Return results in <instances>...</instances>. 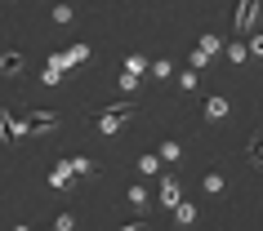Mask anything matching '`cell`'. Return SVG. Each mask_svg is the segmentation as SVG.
<instances>
[{
  "instance_id": "cell-1",
  "label": "cell",
  "mask_w": 263,
  "mask_h": 231,
  "mask_svg": "<svg viewBox=\"0 0 263 231\" xmlns=\"http://www.w3.org/2000/svg\"><path fill=\"white\" fill-rule=\"evenodd\" d=\"M259 5H263V0H236L232 31H254V23H259Z\"/></svg>"
},
{
  "instance_id": "cell-2",
  "label": "cell",
  "mask_w": 263,
  "mask_h": 231,
  "mask_svg": "<svg viewBox=\"0 0 263 231\" xmlns=\"http://www.w3.org/2000/svg\"><path fill=\"white\" fill-rule=\"evenodd\" d=\"M58 67H76V62H89V45H67L63 54H54Z\"/></svg>"
},
{
  "instance_id": "cell-3",
  "label": "cell",
  "mask_w": 263,
  "mask_h": 231,
  "mask_svg": "<svg viewBox=\"0 0 263 231\" xmlns=\"http://www.w3.org/2000/svg\"><path fill=\"white\" fill-rule=\"evenodd\" d=\"M228 111H232V102H228L223 94H210V98H205V120H223Z\"/></svg>"
},
{
  "instance_id": "cell-4",
  "label": "cell",
  "mask_w": 263,
  "mask_h": 231,
  "mask_svg": "<svg viewBox=\"0 0 263 231\" xmlns=\"http://www.w3.org/2000/svg\"><path fill=\"white\" fill-rule=\"evenodd\" d=\"M49 187H54V191H67L71 187V164L67 160H58L54 169H49Z\"/></svg>"
},
{
  "instance_id": "cell-5",
  "label": "cell",
  "mask_w": 263,
  "mask_h": 231,
  "mask_svg": "<svg viewBox=\"0 0 263 231\" xmlns=\"http://www.w3.org/2000/svg\"><path fill=\"white\" fill-rule=\"evenodd\" d=\"M27 120L36 124V129H58V111H45V107H31Z\"/></svg>"
},
{
  "instance_id": "cell-6",
  "label": "cell",
  "mask_w": 263,
  "mask_h": 231,
  "mask_svg": "<svg viewBox=\"0 0 263 231\" xmlns=\"http://www.w3.org/2000/svg\"><path fill=\"white\" fill-rule=\"evenodd\" d=\"M23 67H27V62H23V54H18V49L0 54V71H5V76H23Z\"/></svg>"
},
{
  "instance_id": "cell-7",
  "label": "cell",
  "mask_w": 263,
  "mask_h": 231,
  "mask_svg": "<svg viewBox=\"0 0 263 231\" xmlns=\"http://www.w3.org/2000/svg\"><path fill=\"white\" fill-rule=\"evenodd\" d=\"M5 134H9V138H14V142H18V138H27V134H36V124H31L27 116H23V120H18V116H9V124H5Z\"/></svg>"
},
{
  "instance_id": "cell-8",
  "label": "cell",
  "mask_w": 263,
  "mask_h": 231,
  "mask_svg": "<svg viewBox=\"0 0 263 231\" xmlns=\"http://www.w3.org/2000/svg\"><path fill=\"white\" fill-rule=\"evenodd\" d=\"M161 204H165V209L179 204V182H174V178H161Z\"/></svg>"
},
{
  "instance_id": "cell-9",
  "label": "cell",
  "mask_w": 263,
  "mask_h": 231,
  "mask_svg": "<svg viewBox=\"0 0 263 231\" xmlns=\"http://www.w3.org/2000/svg\"><path fill=\"white\" fill-rule=\"evenodd\" d=\"M41 85H45V89H54V85H63V67H58L54 58L45 62V76H41Z\"/></svg>"
},
{
  "instance_id": "cell-10",
  "label": "cell",
  "mask_w": 263,
  "mask_h": 231,
  "mask_svg": "<svg viewBox=\"0 0 263 231\" xmlns=\"http://www.w3.org/2000/svg\"><path fill=\"white\" fill-rule=\"evenodd\" d=\"M174 222H179V227H187V222H196V204L179 200V204H174Z\"/></svg>"
},
{
  "instance_id": "cell-11",
  "label": "cell",
  "mask_w": 263,
  "mask_h": 231,
  "mask_svg": "<svg viewBox=\"0 0 263 231\" xmlns=\"http://www.w3.org/2000/svg\"><path fill=\"white\" fill-rule=\"evenodd\" d=\"M196 49H201L205 58H214V54L223 49V36H201V45H196Z\"/></svg>"
},
{
  "instance_id": "cell-12",
  "label": "cell",
  "mask_w": 263,
  "mask_h": 231,
  "mask_svg": "<svg viewBox=\"0 0 263 231\" xmlns=\"http://www.w3.org/2000/svg\"><path fill=\"white\" fill-rule=\"evenodd\" d=\"M223 54L232 58V62H246V58H250V49H246L241 40H228V45H223Z\"/></svg>"
},
{
  "instance_id": "cell-13",
  "label": "cell",
  "mask_w": 263,
  "mask_h": 231,
  "mask_svg": "<svg viewBox=\"0 0 263 231\" xmlns=\"http://www.w3.org/2000/svg\"><path fill=\"white\" fill-rule=\"evenodd\" d=\"M49 14H54V23H58V27H67L71 18H76V9H71V5H54Z\"/></svg>"
},
{
  "instance_id": "cell-14",
  "label": "cell",
  "mask_w": 263,
  "mask_h": 231,
  "mask_svg": "<svg viewBox=\"0 0 263 231\" xmlns=\"http://www.w3.org/2000/svg\"><path fill=\"white\" fill-rule=\"evenodd\" d=\"M143 85V76H134V71H121V94H134Z\"/></svg>"
},
{
  "instance_id": "cell-15",
  "label": "cell",
  "mask_w": 263,
  "mask_h": 231,
  "mask_svg": "<svg viewBox=\"0 0 263 231\" xmlns=\"http://www.w3.org/2000/svg\"><path fill=\"white\" fill-rule=\"evenodd\" d=\"M125 71L143 76V71H147V58H143V54H129V58H125Z\"/></svg>"
},
{
  "instance_id": "cell-16",
  "label": "cell",
  "mask_w": 263,
  "mask_h": 231,
  "mask_svg": "<svg viewBox=\"0 0 263 231\" xmlns=\"http://www.w3.org/2000/svg\"><path fill=\"white\" fill-rule=\"evenodd\" d=\"M161 160H170V164L183 160V147H179V142H161Z\"/></svg>"
},
{
  "instance_id": "cell-17",
  "label": "cell",
  "mask_w": 263,
  "mask_h": 231,
  "mask_svg": "<svg viewBox=\"0 0 263 231\" xmlns=\"http://www.w3.org/2000/svg\"><path fill=\"white\" fill-rule=\"evenodd\" d=\"M125 200H129V204H147V187H139V182L125 187Z\"/></svg>"
},
{
  "instance_id": "cell-18",
  "label": "cell",
  "mask_w": 263,
  "mask_h": 231,
  "mask_svg": "<svg viewBox=\"0 0 263 231\" xmlns=\"http://www.w3.org/2000/svg\"><path fill=\"white\" fill-rule=\"evenodd\" d=\"M250 164H254V169H263V134L250 142Z\"/></svg>"
},
{
  "instance_id": "cell-19",
  "label": "cell",
  "mask_w": 263,
  "mask_h": 231,
  "mask_svg": "<svg viewBox=\"0 0 263 231\" xmlns=\"http://www.w3.org/2000/svg\"><path fill=\"white\" fill-rule=\"evenodd\" d=\"M201 187L210 191V196H223V174H205V182Z\"/></svg>"
},
{
  "instance_id": "cell-20",
  "label": "cell",
  "mask_w": 263,
  "mask_h": 231,
  "mask_svg": "<svg viewBox=\"0 0 263 231\" xmlns=\"http://www.w3.org/2000/svg\"><path fill=\"white\" fill-rule=\"evenodd\" d=\"M67 164H71V174H98V164H94V160H81V156L67 160Z\"/></svg>"
},
{
  "instance_id": "cell-21",
  "label": "cell",
  "mask_w": 263,
  "mask_h": 231,
  "mask_svg": "<svg viewBox=\"0 0 263 231\" xmlns=\"http://www.w3.org/2000/svg\"><path fill=\"white\" fill-rule=\"evenodd\" d=\"M147 71H152L156 80H170V76H174V67H170L165 58H161V62H152V67H147Z\"/></svg>"
},
{
  "instance_id": "cell-22",
  "label": "cell",
  "mask_w": 263,
  "mask_h": 231,
  "mask_svg": "<svg viewBox=\"0 0 263 231\" xmlns=\"http://www.w3.org/2000/svg\"><path fill=\"white\" fill-rule=\"evenodd\" d=\"M139 169H143V174H161V156H143Z\"/></svg>"
},
{
  "instance_id": "cell-23",
  "label": "cell",
  "mask_w": 263,
  "mask_h": 231,
  "mask_svg": "<svg viewBox=\"0 0 263 231\" xmlns=\"http://www.w3.org/2000/svg\"><path fill=\"white\" fill-rule=\"evenodd\" d=\"M179 89H183V94H196V71H183V76H179Z\"/></svg>"
},
{
  "instance_id": "cell-24",
  "label": "cell",
  "mask_w": 263,
  "mask_h": 231,
  "mask_svg": "<svg viewBox=\"0 0 263 231\" xmlns=\"http://www.w3.org/2000/svg\"><path fill=\"white\" fill-rule=\"evenodd\" d=\"M54 227H58V231H71V227H76V218H71V214H58Z\"/></svg>"
},
{
  "instance_id": "cell-25",
  "label": "cell",
  "mask_w": 263,
  "mask_h": 231,
  "mask_svg": "<svg viewBox=\"0 0 263 231\" xmlns=\"http://www.w3.org/2000/svg\"><path fill=\"white\" fill-rule=\"evenodd\" d=\"M246 49H250V54H259V58H263V36H254V40H250Z\"/></svg>"
},
{
  "instance_id": "cell-26",
  "label": "cell",
  "mask_w": 263,
  "mask_h": 231,
  "mask_svg": "<svg viewBox=\"0 0 263 231\" xmlns=\"http://www.w3.org/2000/svg\"><path fill=\"white\" fill-rule=\"evenodd\" d=\"M5 124H9V111L0 107V134H5Z\"/></svg>"
}]
</instances>
